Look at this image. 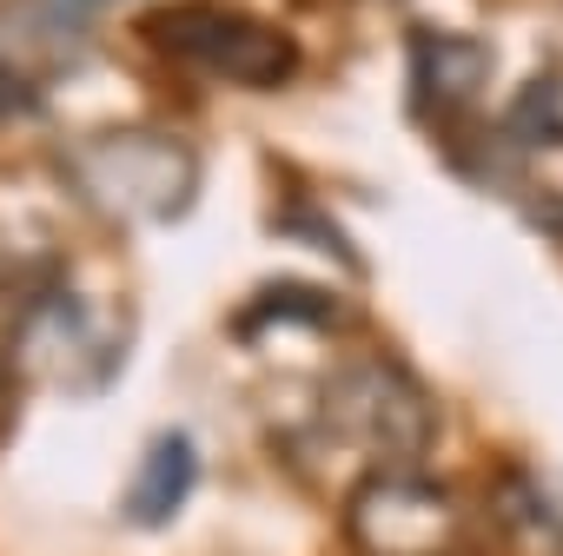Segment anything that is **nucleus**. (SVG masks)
<instances>
[{"mask_svg": "<svg viewBox=\"0 0 563 556\" xmlns=\"http://www.w3.org/2000/svg\"><path fill=\"white\" fill-rule=\"evenodd\" d=\"M74 186L120 225H166L199 192V153L159 126H113L74 146Z\"/></svg>", "mask_w": 563, "mask_h": 556, "instance_id": "obj_1", "label": "nucleus"}, {"mask_svg": "<svg viewBox=\"0 0 563 556\" xmlns=\"http://www.w3.org/2000/svg\"><path fill=\"white\" fill-rule=\"evenodd\" d=\"M140 41L192 74L212 80H239V87H278L292 80L299 47L292 34H278L272 21L245 14V8H219V0H179V8H159L140 21Z\"/></svg>", "mask_w": 563, "mask_h": 556, "instance_id": "obj_2", "label": "nucleus"}, {"mask_svg": "<svg viewBox=\"0 0 563 556\" xmlns=\"http://www.w3.org/2000/svg\"><path fill=\"white\" fill-rule=\"evenodd\" d=\"M345 536L358 556H457L464 503L418 464H378L345 503Z\"/></svg>", "mask_w": 563, "mask_h": 556, "instance_id": "obj_3", "label": "nucleus"}, {"mask_svg": "<svg viewBox=\"0 0 563 556\" xmlns=\"http://www.w3.org/2000/svg\"><path fill=\"white\" fill-rule=\"evenodd\" d=\"M325 431L372 464H418L431 444V398L391 358H358L325 385Z\"/></svg>", "mask_w": 563, "mask_h": 556, "instance_id": "obj_4", "label": "nucleus"}, {"mask_svg": "<svg viewBox=\"0 0 563 556\" xmlns=\"http://www.w3.org/2000/svg\"><path fill=\"white\" fill-rule=\"evenodd\" d=\"M192 483H199V451H192L186 431H166V437H153L146 457H140L126 516H133V523H173L179 503L192 497Z\"/></svg>", "mask_w": 563, "mask_h": 556, "instance_id": "obj_5", "label": "nucleus"}, {"mask_svg": "<svg viewBox=\"0 0 563 556\" xmlns=\"http://www.w3.org/2000/svg\"><path fill=\"white\" fill-rule=\"evenodd\" d=\"M484 47L477 41H438V34H418V100L424 107H464L477 100L484 87Z\"/></svg>", "mask_w": 563, "mask_h": 556, "instance_id": "obj_6", "label": "nucleus"}, {"mask_svg": "<svg viewBox=\"0 0 563 556\" xmlns=\"http://www.w3.org/2000/svg\"><path fill=\"white\" fill-rule=\"evenodd\" d=\"M510 126H517L523 140H563V74H543V80H530V93L517 100Z\"/></svg>", "mask_w": 563, "mask_h": 556, "instance_id": "obj_7", "label": "nucleus"}]
</instances>
